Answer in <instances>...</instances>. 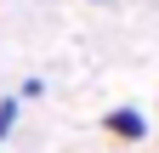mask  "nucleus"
Here are the masks:
<instances>
[{
	"mask_svg": "<svg viewBox=\"0 0 159 153\" xmlns=\"http://www.w3.org/2000/svg\"><path fill=\"white\" fill-rule=\"evenodd\" d=\"M102 130L114 142H142L148 136V113L142 108H114V113H102Z\"/></svg>",
	"mask_w": 159,
	"mask_h": 153,
	"instance_id": "nucleus-1",
	"label": "nucleus"
},
{
	"mask_svg": "<svg viewBox=\"0 0 159 153\" xmlns=\"http://www.w3.org/2000/svg\"><path fill=\"white\" fill-rule=\"evenodd\" d=\"M17 125V97H0V136Z\"/></svg>",
	"mask_w": 159,
	"mask_h": 153,
	"instance_id": "nucleus-2",
	"label": "nucleus"
}]
</instances>
